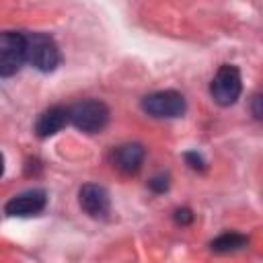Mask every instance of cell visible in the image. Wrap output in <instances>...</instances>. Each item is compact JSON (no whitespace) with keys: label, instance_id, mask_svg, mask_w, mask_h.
Wrapping results in <instances>:
<instances>
[{"label":"cell","instance_id":"1","mask_svg":"<svg viewBox=\"0 0 263 263\" xmlns=\"http://www.w3.org/2000/svg\"><path fill=\"white\" fill-rule=\"evenodd\" d=\"M25 51L27 62L39 72H53L60 62V47L47 33H25Z\"/></svg>","mask_w":263,"mask_h":263},{"label":"cell","instance_id":"2","mask_svg":"<svg viewBox=\"0 0 263 263\" xmlns=\"http://www.w3.org/2000/svg\"><path fill=\"white\" fill-rule=\"evenodd\" d=\"M68 121L86 134H97L109 123V107L99 99H84L68 107Z\"/></svg>","mask_w":263,"mask_h":263},{"label":"cell","instance_id":"3","mask_svg":"<svg viewBox=\"0 0 263 263\" xmlns=\"http://www.w3.org/2000/svg\"><path fill=\"white\" fill-rule=\"evenodd\" d=\"M242 92V78H240V70L232 64H222L218 68V72L214 74L212 82H210V95L212 99L222 105V107H230L238 101Z\"/></svg>","mask_w":263,"mask_h":263},{"label":"cell","instance_id":"4","mask_svg":"<svg viewBox=\"0 0 263 263\" xmlns=\"http://www.w3.org/2000/svg\"><path fill=\"white\" fill-rule=\"evenodd\" d=\"M27 62L25 51V33L18 31H0V76H14Z\"/></svg>","mask_w":263,"mask_h":263},{"label":"cell","instance_id":"5","mask_svg":"<svg viewBox=\"0 0 263 263\" xmlns=\"http://www.w3.org/2000/svg\"><path fill=\"white\" fill-rule=\"evenodd\" d=\"M142 109L158 119H173L181 117L187 109L185 97L177 90H156L142 99Z\"/></svg>","mask_w":263,"mask_h":263},{"label":"cell","instance_id":"6","mask_svg":"<svg viewBox=\"0 0 263 263\" xmlns=\"http://www.w3.org/2000/svg\"><path fill=\"white\" fill-rule=\"evenodd\" d=\"M45 203H47V193L43 189H29V191H23V193L10 197L4 205V212L8 216L27 218V216H35V214L43 212Z\"/></svg>","mask_w":263,"mask_h":263},{"label":"cell","instance_id":"7","mask_svg":"<svg viewBox=\"0 0 263 263\" xmlns=\"http://www.w3.org/2000/svg\"><path fill=\"white\" fill-rule=\"evenodd\" d=\"M78 203L90 218H105L109 214V208H111L109 191L103 185L86 183L78 191Z\"/></svg>","mask_w":263,"mask_h":263},{"label":"cell","instance_id":"8","mask_svg":"<svg viewBox=\"0 0 263 263\" xmlns=\"http://www.w3.org/2000/svg\"><path fill=\"white\" fill-rule=\"evenodd\" d=\"M144 156H146V150H144V146L138 144V142L121 144V146H117V148L111 152L113 166L119 168V171L125 173V175H134V173H138V171L142 168Z\"/></svg>","mask_w":263,"mask_h":263},{"label":"cell","instance_id":"9","mask_svg":"<svg viewBox=\"0 0 263 263\" xmlns=\"http://www.w3.org/2000/svg\"><path fill=\"white\" fill-rule=\"evenodd\" d=\"M66 123H68V107L53 105L39 113V117L35 121V134L39 138H49V136L58 134Z\"/></svg>","mask_w":263,"mask_h":263},{"label":"cell","instance_id":"10","mask_svg":"<svg viewBox=\"0 0 263 263\" xmlns=\"http://www.w3.org/2000/svg\"><path fill=\"white\" fill-rule=\"evenodd\" d=\"M247 245H249V238H247L245 234H240V232H224V234L216 236V238L210 242V249H212L214 253L224 255V253L240 251V249H245Z\"/></svg>","mask_w":263,"mask_h":263},{"label":"cell","instance_id":"11","mask_svg":"<svg viewBox=\"0 0 263 263\" xmlns=\"http://www.w3.org/2000/svg\"><path fill=\"white\" fill-rule=\"evenodd\" d=\"M168 185H171L168 175H156V177H152V179L148 181V187H150L154 193H164V191L168 189Z\"/></svg>","mask_w":263,"mask_h":263},{"label":"cell","instance_id":"12","mask_svg":"<svg viewBox=\"0 0 263 263\" xmlns=\"http://www.w3.org/2000/svg\"><path fill=\"white\" fill-rule=\"evenodd\" d=\"M185 160L193 171H205V160H203V156L199 152H195V150L185 152Z\"/></svg>","mask_w":263,"mask_h":263},{"label":"cell","instance_id":"13","mask_svg":"<svg viewBox=\"0 0 263 263\" xmlns=\"http://www.w3.org/2000/svg\"><path fill=\"white\" fill-rule=\"evenodd\" d=\"M175 222L181 224V226L191 224V222H193V212H191L189 208H179V210L175 212Z\"/></svg>","mask_w":263,"mask_h":263},{"label":"cell","instance_id":"14","mask_svg":"<svg viewBox=\"0 0 263 263\" xmlns=\"http://www.w3.org/2000/svg\"><path fill=\"white\" fill-rule=\"evenodd\" d=\"M251 109H253V117H255V119H261L263 111H261V95H259V92L253 95V105H251Z\"/></svg>","mask_w":263,"mask_h":263},{"label":"cell","instance_id":"15","mask_svg":"<svg viewBox=\"0 0 263 263\" xmlns=\"http://www.w3.org/2000/svg\"><path fill=\"white\" fill-rule=\"evenodd\" d=\"M4 175V156L0 154V177Z\"/></svg>","mask_w":263,"mask_h":263}]
</instances>
